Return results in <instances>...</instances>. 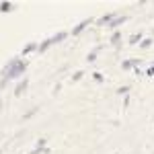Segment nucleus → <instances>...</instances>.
Returning <instances> with one entry per match:
<instances>
[{
    "instance_id": "6",
    "label": "nucleus",
    "mask_w": 154,
    "mask_h": 154,
    "mask_svg": "<svg viewBox=\"0 0 154 154\" xmlns=\"http://www.w3.org/2000/svg\"><path fill=\"white\" fill-rule=\"evenodd\" d=\"M138 64H140V60H128V62H123V64H121V68H123V70H130V68L138 66Z\"/></svg>"
},
{
    "instance_id": "15",
    "label": "nucleus",
    "mask_w": 154,
    "mask_h": 154,
    "mask_svg": "<svg viewBox=\"0 0 154 154\" xmlns=\"http://www.w3.org/2000/svg\"><path fill=\"white\" fill-rule=\"evenodd\" d=\"M128 91H130V86H121L117 93H119V95H128Z\"/></svg>"
},
{
    "instance_id": "4",
    "label": "nucleus",
    "mask_w": 154,
    "mask_h": 154,
    "mask_svg": "<svg viewBox=\"0 0 154 154\" xmlns=\"http://www.w3.org/2000/svg\"><path fill=\"white\" fill-rule=\"evenodd\" d=\"M115 17H117L115 12H109V14H105V17H101V19L97 21V25H109L113 19H115Z\"/></svg>"
},
{
    "instance_id": "7",
    "label": "nucleus",
    "mask_w": 154,
    "mask_h": 154,
    "mask_svg": "<svg viewBox=\"0 0 154 154\" xmlns=\"http://www.w3.org/2000/svg\"><path fill=\"white\" fill-rule=\"evenodd\" d=\"M66 37H68V33H66V31H60L58 35H54V37H51V41H54V43H60V41H64Z\"/></svg>"
},
{
    "instance_id": "14",
    "label": "nucleus",
    "mask_w": 154,
    "mask_h": 154,
    "mask_svg": "<svg viewBox=\"0 0 154 154\" xmlns=\"http://www.w3.org/2000/svg\"><path fill=\"white\" fill-rule=\"evenodd\" d=\"M99 49H101V48H97L95 51H91V54H88V58H86V60H88V62H95V60H97V51H99Z\"/></svg>"
},
{
    "instance_id": "1",
    "label": "nucleus",
    "mask_w": 154,
    "mask_h": 154,
    "mask_svg": "<svg viewBox=\"0 0 154 154\" xmlns=\"http://www.w3.org/2000/svg\"><path fill=\"white\" fill-rule=\"evenodd\" d=\"M27 70V62L21 58H12L6 66H4V70H2V80H0V88H4V84L8 82L11 78H17V76H21L23 72Z\"/></svg>"
},
{
    "instance_id": "2",
    "label": "nucleus",
    "mask_w": 154,
    "mask_h": 154,
    "mask_svg": "<svg viewBox=\"0 0 154 154\" xmlns=\"http://www.w3.org/2000/svg\"><path fill=\"white\" fill-rule=\"evenodd\" d=\"M91 23H93V19H86V21H82V23H78L74 29H72V35H80V33H82V31H84V29H86Z\"/></svg>"
},
{
    "instance_id": "11",
    "label": "nucleus",
    "mask_w": 154,
    "mask_h": 154,
    "mask_svg": "<svg viewBox=\"0 0 154 154\" xmlns=\"http://www.w3.org/2000/svg\"><path fill=\"white\" fill-rule=\"evenodd\" d=\"M138 41H140V43H142V35H140V33H134V35L130 37V43H131V45H136V43H138Z\"/></svg>"
},
{
    "instance_id": "10",
    "label": "nucleus",
    "mask_w": 154,
    "mask_h": 154,
    "mask_svg": "<svg viewBox=\"0 0 154 154\" xmlns=\"http://www.w3.org/2000/svg\"><path fill=\"white\" fill-rule=\"evenodd\" d=\"M49 45H54V41H51V37H49V39H45V41H43V43H41V45H39V51H45V49L49 48Z\"/></svg>"
},
{
    "instance_id": "5",
    "label": "nucleus",
    "mask_w": 154,
    "mask_h": 154,
    "mask_svg": "<svg viewBox=\"0 0 154 154\" xmlns=\"http://www.w3.org/2000/svg\"><path fill=\"white\" fill-rule=\"evenodd\" d=\"M27 84H29V80H27V78H23V82H19L17 84V91H14V95L17 97H21L25 93V91H27Z\"/></svg>"
},
{
    "instance_id": "9",
    "label": "nucleus",
    "mask_w": 154,
    "mask_h": 154,
    "mask_svg": "<svg viewBox=\"0 0 154 154\" xmlns=\"http://www.w3.org/2000/svg\"><path fill=\"white\" fill-rule=\"evenodd\" d=\"M12 11V2H0V12H11Z\"/></svg>"
},
{
    "instance_id": "8",
    "label": "nucleus",
    "mask_w": 154,
    "mask_h": 154,
    "mask_svg": "<svg viewBox=\"0 0 154 154\" xmlns=\"http://www.w3.org/2000/svg\"><path fill=\"white\" fill-rule=\"evenodd\" d=\"M37 48H39L37 43H27V45L23 48V56H27V54H31V51H33V49H37Z\"/></svg>"
},
{
    "instance_id": "18",
    "label": "nucleus",
    "mask_w": 154,
    "mask_h": 154,
    "mask_svg": "<svg viewBox=\"0 0 154 154\" xmlns=\"http://www.w3.org/2000/svg\"><path fill=\"white\" fill-rule=\"evenodd\" d=\"M95 80H97V82H101V80H103V76H101L99 72H95Z\"/></svg>"
},
{
    "instance_id": "3",
    "label": "nucleus",
    "mask_w": 154,
    "mask_h": 154,
    "mask_svg": "<svg viewBox=\"0 0 154 154\" xmlns=\"http://www.w3.org/2000/svg\"><path fill=\"white\" fill-rule=\"evenodd\" d=\"M125 21H128V17H125V14H121V17H115V19H113V21H111V23H109V27H111V29H117L119 25L121 23H125Z\"/></svg>"
},
{
    "instance_id": "17",
    "label": "nucleus",
    "mask_w": 154,
    "mask_h": 154,
    "mask_svg": "<svg viewBox=\"0 0 154 154\" xmlns=\"http://www.w3.org/2000/svg\"><path fill=\"white\" fill-rule=\"evenodd\" d=\"M146 76H154V66H150V68L146 70Z\"/></svg>"
},
{
    "instance_id": "16",
    "label": "nucleus",
    "mask_w": 154,
    "mask_h": 154,
    "mask_svg": "<svg viewBox=\"0 0 154 154\" xmlns=\"http://www.w3.org/2000/svg\"><path fill=\"white\" fill-rule=\"evenodd\" d=\"M82 74H84V72H76V74L72 76V80H80V78H82Z\"/></svg>"
},
{
    "instance_id": "13",
    "label": "nucleus",
    "mask_w": 154,
    "mask_h": 154,
    "mask_svg": "<svg viewBox=\"0 0 154 154\" xmlns=\"http://www.w3.org/2000/svg\"><path fill=\"white\" fill-rule=\"evenodd\" d=\"M150 45H152V39H142V43H140V48H142V49H148Z\"/></svg>"
},
{
    "instance_id": "12",
    "label": "nucleus",
    "mask_w": 154,
    "mask_h": 154,
    "mask_svg": "<svg viewBox=\"0 0 154 154\" xmlns=\"http://www.w3.org/2000/svg\"><path fill=\"white\" fill-rule=\"evenodd\" d=\"M119 39H121V33H119V31H115V33H113V37H111V43H113V45H117Z\"/></svg>"
}]
</instances>
